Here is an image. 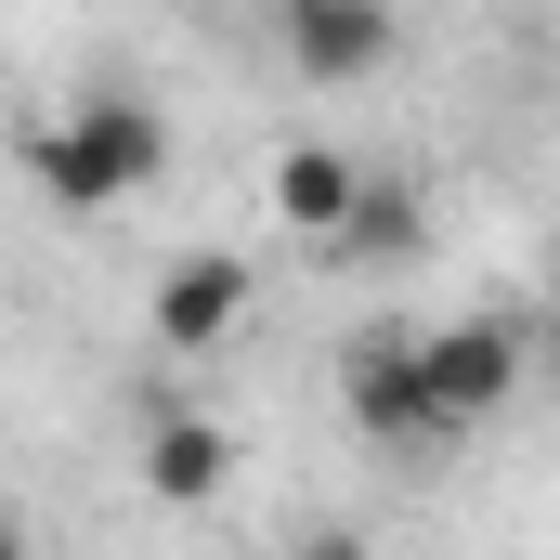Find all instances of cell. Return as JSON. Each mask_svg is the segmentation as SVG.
<instances>
[{"instance_id":"1","label":"cell","mask_w":560,"mask_h":560,"mask_svg":"<svg viewBox=\"0 0 560 560\" xmlns=\"http://www.w3.org/2000/svg\"><path fill=\"white\" fill-rule=\"evenodd\" d=\"M156 170H170V118H156L143 92H79V105H52V118L26 131V183H39L52 209H79V222L131 209Z\"/></svg>"},{"instance_id":"2","label":"cell","mask_w":560,"mask_h":560,"mask_svg":"<svg viewBox=\"0 0 560 560\" xmlns=\"http://www.w3.org/2000/svg\"><path fill=\"white\" fill-rule=\"evenodd\" d=\"M522 365H535V326H509V313H443V326H418V378H430L443 443H469L482 418H509L522 405Z\"/></svg>"},{"instance_id":"3","label":"cell","mask_w":560,"mask_h":560,"mask_svg":"<svg viewBox=\"0 0 560 560\" xmlns=\"http://www.w3.org/2000/svg\"><path fill=\"white\" fill-rule=\"evenodd\" d=\"M339 418L378 456H443V418H430V378H418V326H352L339 339Z\"/></svg>"},{"instance_id":"4","label":"cell","mask_w":560,"mask_h":560,"mask_svg":"<svg viewBox=\"0 0 560 560\" xmlns=\"http://www.w3.org/2000/svg\"><path fill=\"white\" fill-rule=\"evenodd\" d=\"M248 313H261V275H248V248H183L156 300H143V339L170 352V365H209V352H235L248 339Z\"/></svg>"},{"instance_id":"5","label":"cell","mask_w":560,"mask_h":560,"mask_svg":"<svg viewBox=\"0 0 560 560\" xmlns=\"http://www.w3.org/2000/svg\"><path fill=\"white\" fill-rule=\"evenodd\" d=\"M275 39H287V79L352 92V79H378V66H392L405 13H392V0H275Z\"/></svg>"},{"instance_id":"6","label":"cell","mask_w":560,"mask_h":560,"mask_svg":"<svg viewBox=\"0 0 560 560\" xmlns=\"http://www.w3.org/2000/svg\"><path fill=\"white\" fill-rule=\"evenodd\" d=\"M352 196H365V156H352V143H287L275 170H261V222L300 235V248H339Z\"/></svg>"},{"instance_id":"7","label":"cell","mask_w":560,"mask_h":560,"mask_svg":"<svg viewBox=\"0 0 560 560\" xmlns=\"http://www.w3.org/2000/svg\"><path fill=\"white\" fill-rule=\"evenodd\" d=\"M222 482H235V430H222V418L170 405V418L143 430V495H156V509H209Z\"/></svg>"},{"instance_id":"8","label":"cell","mask_w":560,"mask_h":560,"mask_svg":"<svg viewBox=\"0 0 560 560\" xmlns=\"http://www.w3.org/2000/svg\"><path fill=\"white\" fill-rule=\"evenodd\" d=\"M430 248V196L405 170H365V196H352V222H339V248L326 261H365V275H392V261H418Z\"/></svg>"},{"instance_id":"9","label":"cell","mask_w":560,"mask_h":560,"mask_svg":"<svg viewBox=\"0 0 560 560\" xmlns=\"http://www.w3.org/2000/svg\"><path fill=\"white\" fill-rule=\"evenodd\" d=\"M275 560H378V548H365V535H352V522H313V535H287Z\"/></svg>"},{"instance_id":"10","label":"cell","mask_w":560,"mask_h":560,"mask_svg":"<svg viewBox=\"0 0 560 560\" xmlns=\"http://www.w3.org/2000/svg\"><path fill=\"white\" fill-rule=\"evenodd\" d=\"M535 365H548V378H560V300H548V313H535Z\"/></svg>"},{"instance_id":"11","label":"cell","mask_w":560,"mask_h":560,"mask_svg":"<svg viewBox=\"0 0 560 560\" xmlns=\"http://www.w3.org/2000/svg\"><path fill=\"white\" fill-rule=\"evenodd\" d=\"M0 560H39V548H26V535H13V522H0Z\"/></svg>"},{"instance_id":"12","label":"cell","mask_w":560,"mask_h":560,"mask_svg":"<svg viewBox=\"0 0 560 560\" xmlns=\"http://www.w3.org/2000/svg\"><path fill=\"white\" fill-rule=\"evenodd\" d=\"M170 13H222V0H170Z\"/></svg>"}]
</instances>
